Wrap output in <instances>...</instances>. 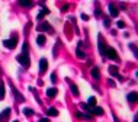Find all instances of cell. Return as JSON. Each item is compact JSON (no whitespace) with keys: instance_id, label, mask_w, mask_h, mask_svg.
Masks as SVG:
<instances>
[{"instance_id":"cell-16","label":"cell","mask_w":138,"mask_h":122,"mask_svg":"<svg viewBox=\"0 0 138 122\" xmlns=\"http://www.w3.org/2000/svg\"><path fill=\"white\" fill-rule=\"evenodd\" d=\"M45 41H47L45 35H38V36H36V42H38V45H39V46L44 45V44H45Z\"/></svg>"},{"instance_id":"cell-13","label":"cell","mask_w":138,"mask_h":122,"mask_svg":"<svg viewBox=\"0 0 138 122\" xmlns=\"http://www.w3.org/2000/svg\"><path fill=\"white\" fill-rule=\"evenodd\" d=\"M12 92H13V94L16 96V100H17V102H23V100H25V99H23V96H22L19 92H17V90H16L13 86H12Z\"/></svg>"},{"instance_id":"cell-24","label":"cell","mask_w":138,"mask_h":122,"mask_svg":"<svg viewBox=\"0 0 138 122\" xmlns=\"http://www.w3.org/2000/svg\"><path fill=\"white\" fill-rule=\"evenodd\" d=\"M0 99H5V87L0 86Z\"/></svg>"},{"instance_id":"cell-26","label":"cell","mask_w":138,"mask_h":122,"mask_svg":"<svg viewBox=\"0 0 138 122\" xmlns=\"http://www.w3.org/2000/svg\"><path fill=\"white\" fill-rule=\"evenodd\" d=\"M116 25H118V28H121V29L125 28V22H122V20H118V23H116Z\"/></svg>"},{"instance_id":"cell-1","label":"cell","mask_w":138,"mask_h":122,"mask_svg":"<svg viewBox=\"0 0 138 122\" xmlns=\"http://www.w3.org/2000/svg\"><path fill=\"white\" fill-rule=\"evenodd\" d=\"M19 63L22 64L23 67H26L28 68L29 65H31V60H29V55H28V52H23V54H20V55H17L16 58Z\"/></svg>"},{"instance_id":"cell-14","label":"cell","mask_w":138,"mask_h":122,"mask_svg":"<svg viewBox=\"0 0 138 122\" xmlns=\"http://www.w3.org/2000/svg\"><path fill=\"white\" fill-rule=\"evenodd\" d=\"M48 13H50V9L44 7V9H42V10H41L39 13H38V15H36V19H38V20H41V19L45 16V15H48Z\"/></svg>"},{"instance_id":"cell-17","label":"cell","mask_w":138,"mask_h":122,"mask_svg":"<svg viewBox=\"0 0 138 122\" xmlns=\"http://www.w3.org/2000/svg\"><path fill=\"white\" fill-rule=\"evenodd\" d=\"M105 51H106V48H105L103 41H102V38H99V52H100L102 55H105Z\"/></svg>"},{"instance_id":"cell-3","label":"cell","mask_w":138,"mask_h":122,"mask_svg":"<svg viewBox=\"0 0 138 122\" xmlns=\"http://www.w3.org/2000/svg\"><path fill=\"white\" fill-rule=\"evenodd\" d=\"M3 45L9 50H13L16 46V38H12V39H5L3 41Z\"/></svg>"},{"instance_id":"cell-21","label":"cell","mask_w":138,"mask_h":122,"mask_svg":"<svg viewBox=\"0 0 138 122\" xmlns=\"http://www.w3.org/2000/svg\"><path fill=\"white\" fill-rule=\"evenodd\" d=\"M19 5L23 6V7H31V6H32V2H25V0H20V2H19Z\"/></svg>"},{"instance_id":"cell-28","label":"cell","mask_w":138,"mask_h":122,"mask_svg":"<svg viewBox=\"0 0 138 122\" xmlns=\"http://www.w3.org/2000/svg\"><path fill=\"white\" fill-rule=\"evenodd\" d=\"M81 19H83V20H89V16H87V15H81Z\"/></svg>"},{"instance_id":"cell-22","label":"cell","mask_w":138,"mask_h":122,"mask_svg":"<svg viewBox=\"0 0 138 122\" xmlns=\"http://www.w3.org/2000/svg\"><path fill=\"white\" fill-rule=\"evenodd\" d=\"M76 54H77V57H79V58H81V60H84V58H86V54H84V52L81 51L80 48H79V50L76 51Z\"/></svg>"},{"instance_id":"cell-12","label":"cell","mask_w":138,"mask_h":122,"mask_svg":"<svg viewBox=\"0 0 138 122\" xmlns=\"http://www.w3.org/2000/svg\"><path fill=\"white\" fill-rule=\"evenodd\" d=\"M57 93H58L57 89H55V87H51V89H48V90H47V96H48V97H55V96H57Z\"/></svg>"},{"instance_id":"cell-4","label":"cell","mask_w":138,"mask_h":122,"mask_svg":"<svg viewBox=\"0 0 138 122\" xmlns=\"http://www.w3.org/2000/svg\"><path fill=\"white\" fill-rule=\"evenodd\" d=\"M48 68V61H47V58H41L39 60V73L41 74H44Z\"/></svg>"},{"instance_id":"cell-30","label":"cell","mask_w":138,"mask_h":122,"mask_svg":"<svg viewBox=\"0 0 138 122\" xmlns=\"http://www.w3.org/2000/svg\"><path fill=\"white\" fill-rule=\"evenodd\" d=\"M108 81H109V86H112V87L115 86V83H113V81H112V80H108Z\"/></svg>"},{"instance_id":"cell-29","label":"cell","mask_w":138,"mask_h":122,"mask_svg":"<svg viewBox=\"0 0 138 122\" xmlns=\"http://www.w3.org/2000/svg\"><path fill=\"white\" fill-rule=\"evenodd\" d=\"M39 122H50V121H48V118H42V119H39Z\"/></svg>"},{"instance_id":"cell-27","label":"cell","mask_w":138,"mask_h":122,"mask_svg":"<svg viewBox=\"0 0 138 122\" xmlns=\"http://www.w3.org/2000/svg\"><path fill=\"white\" fill-rule=\"evenodd\" d=\"M55 80H57V76H55V73H52L51 74V81L52 83H55Z\"/></svg>"},{"instance_id":"cell-9","label":"cell","mask_w":138,"mask_h":122,"mask_svg":"<svg viewBox=\"0 0 138 122\" xmlns=\"http://www.w3.org/2000/svg\"><path fill=\"white\" fill-rule=\"evenodd\" d=\"M76 116H77L79 119H86V121H90V119H92V115H89V113H81V112H76Z\"/></svg>"},{"instance_id":"cell-2","label":"cell","mask_w":138,"mask_h":122,"mask_svg":"<svg viewBox=\"0 0 138 122\" xmlns=\"http://www.w3.org/2000/svg\"><path fill=\"white\" fill-rule=\"evenodd\" d=\"M105 54H106V57L108 58L113 60V61H118V54H116V51L113 50V48H106Z\"/></svg>"},{"instance_id":"cell-8","label":"cell","mask_w":138,"mask_h":122,"mask_svg":"<svg viewBox=\"0 0 138 122\" xmlns=\"http://www.w3.org/2000/svg\"><path fill=\"white\" fill-rule=\"evenodd\" d=\"M9 115H10V109L7 108V109H5L3 112H2V113H0V121H2V122H5L6 119L9 118Z\"/></svg>"},{"instance_id":"cell-20","label":"cell","mask_w":138,"mask_h":122,"mask_svg":"<svg viewBox=\"0 0 138 122\" xmlns=\"http://www.w3.org/2000/svg\"><path fill=\"white\" fill-rule=\"evenodd\" d=\"M22 113H23V115H26V116H32V115H34V110L29 109V108H23Z\"/></svg>"},{"instance_id":"cell-6","label":"cell","mask_w":138,"mask_h":122,"mask_svg":"<svg viewBox=\"0 0 138 122\" xmlns=\"http://www.w3.org/2000/svg\"><path fill=\"white\" fill-rule=\"evenodd\" d=\"M36 29H38V31H50V32H52L51 25H48V22H42V23H39V25L36 26Z\"/></svg>"},{"instance_id":"cell-7","label":"cell","mask_w":138,"mask_h":122,"mask_svg":"<svg viewBox=\"0 0 138 122\" xmlns=\"http://www.w3.org/2000/svg\"><path fill=\"white\" fill-rule=\"evenodd\" d=\"M109 73H110L112 76L118 77L119 80H122V77L119 76V73H118V67H116V65H109Z\"/></svg>"},{"instance_id":"cell-31","label":"cell","mask_w":138,"mask_h":122,"mask_svg":"<svg viewBox=\"0 0 138 122\" xmlns=\"http://www.w3.org/2000/svg\"><path fill=\"white\" fill-rule=\"evenodd\" d=\"M134 122H138V118H137V116H135V118H134Z\"/></svg>"},{"instance_id":"cell-32","label":"cell","mask_w":138,"mask_h":122,"mask_svg":"<svg viewBox=\"0 0 138 122\" xmlns=\"http://www.w3.org/2000/svg\"><path fill=\"white\" fill-rule=\"evenodd\" d=\"M13 122H19V121H13Z\"/></svg>"},{"instance_id":"cell-18","label":"cell","mask_w":138,"mask_h":122,"mask_svg":"<svg viewBox=\"0 0 138 122\" xmlns=\"http://www.w3.org/2000/svg\"><path fill=\"white\" fill-rule=\"evenodd\" d=\"M96 103H98L96 97H89V100H87V106H89V108H95Z\"/></svg>"},{"instance_id":"cell-25","label":"cell","mask_w":138,"mask_h":122,"mask_svg":"<svg viewBox=\"0 0 138 122\" xmlns=\"http://www.w3.org/2000/svg\"><path fill=\"white\" fill-rule=\"evenodd\" d=\"M103 25H105V26H106V28H109V25H110V20H109V19H108V17H105V19H103Z\"/></svg>"},{"instance_id":"cell-11","label":"cell","mask_w":138,"mask_h":122,"mask_svg":"<svg viewBox=\"0 0 138 122\" xmlns=\"http://www.w3.org/2000/svg\"><path fill=\"white\" fill-rule=\"evenodd\" d=\"M90 113H93V115H103V109L102 108H99V106H95V108H92L90 109Z\"/></svg>"},{"instance_id":"cell-23","label":"cell","mask_w":138,"mask_h":122,"mask_svg":"<svg viewBox=\"0 0 138 122\" xmlns=\"http://www.w3.org/2000/svg\"><path fill=\"white\" fill-rule=\"evenodd\" d=\"M70 87H71L73 94H74V96H79V89H77V86H76V84H70Z\"/></svg>"},{"instance_id":"cell-5","label":"cell","mask_w":138,"mask_h":122,"mask_svg":"<svg viewBox=\"0 0 138 122\" xmlns=\"http://www.w3.org/2000/svg\"><path fill=\"white\" fill-rule=\"evenodd\" d=\"M109 13H110V16L112 17H116L118 16V13H119V10H118V7H116L115 3H109Z\"/></svg>"},{"instance_id":"cell-15","label":"cell","mask_w":138,"mask_h":122,"mask_svg":"<svg viewBox=\"0 0 138 122\" xmlns=\"http://www.w3.org/2000/svg\"><path fill=\"white\" fill-rule=\"evenodd\" d=\"M127 99H128V102L135 103V102H137V93H135V92H131V93L127 96Z\"/></svg>"},{"instance_id":"cell-19","label":"cell","mask_w":138,"mask_h":122,"mask_svg":"<svg viewBox=\"0 0 138 122\" xmlns=\"http://www.w3.org/2000/svg\"><path fill=\"white\" fill-rule=\"evenodd\" d=\"M47 115H50V116H57V115H58V110L55 109V108H48V110H47Z\"/></svg>"},{"instance_id":"cell-10","label":"cell","mask_w":138,"mask_h":122,"mask_svg":"<svg viewBox=\"0 0 138 122\" xmlns=\"http://www.w3.org/2000/svg\"><path fill=\"white\" fill-rule=\"evenodd\" d=\"M90 74H92L93 79H96V80H99L100 79V73H99V68L98 67H93L92 70H90Z\"/></svg>"}]
</instances>
